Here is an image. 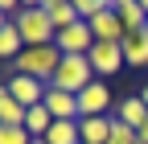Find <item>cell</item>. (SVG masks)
Instances as JSON below:
<instances>
[{"label": "cell", "instance_id": "6da1fadb", "mask_svg": "<svg viewBox=\"0 0 148 144\" xmlns=\"http://www.w3.org/2000/svg\"><path fill=\"white\" fill-rule=\"evenodd\" d=\"M16 33H21V41H25V49H33V45H53V37H58V29L49 25V12H45V0L41 4H25L21 12H16Z\"/></svg>", "mask_w": 148, "mask_h": 144}, {"label": "cell", "instance_id": "7a4b0ae2", "mask_svg": "<svg viewBox=\"0 0 148 144\" xmlns=\"http://www.w3.org/2000/svg\"><path fill=\"white\" fill-rule=\"evenodd\" d=\"M12 66H16V74H29V78H37V82L49 86L53 74H58V66H62V49H58V45H33V49H25Z\"/></svg>", "mask_w": 148, "mask_h": 144}, {"label": "cell", "instance_id": "3957f363", "mask_svg": "<svg viewBox=\"0 0 148 144\" xmlns=\"http://www.w3.org/2000/svg\"><path fill=\"white\" fill-rule=\"evenodd\" d=\"M90 82H95V70H90V58H86V53H62V66H58V74H53L49 86L70 91V95H82Z\"/></svg>", "mask_w": 148, "mask_h": 144}, {"label": "cell", "instance_id": "277c9868", "mask_svg": "<svg viewBox=\"0 0 148 144\" xmlns=\"http://www.w3.org/2000/svg\"><path fill=\"white\" fill-rule=\"evenodd\" d=\"M86 58H90V70H95V78H103V82L127 66V62H123V45H111V41H95Z\"/></svg>", "mask_w": 148, "mask_h": 144}, {"label": "cell", "instance_id": "5b68a950", "mask_svg": "<svg viewBox=\"0 0 148 144\" xmlns=\"http://www.w3.org/2000/svg\"><path fill=\"white\" fill-rule=\"evenodd\" d=\"M53 45H58L62 53H90V45H95V33H90L86 21H74L70 29H58Z\"/></svg>", "mask_w": 148, "mask_h": 144}, {"label": "cell", "instance_id": "8992f818", "mask_svg": "<svg viewBox=\"0 0 148 144\" xmlns=\"http://www.w3.org/2000/svg\"><path fill=\"white\" fill-rule=\"evenodd\" d=\"M86 25H90V33H95V41H111V45H119V41L127 37V29H123V21H119L115 4H107L95 21H86Z\"/></svg>", "mask_w": 148, "mask_h": 144}, {"label": "cell", "instance_id": "52a82bcc", "mask_svg": "<svg viewBox=\"0 0 148 144\" xmlns=\"http://www.w3.org/2000/svg\"><path fill=\"white\" fill-rule=\"evenodd\" d=\"M107 107H111V91H107L103 78H95V82L78 95V115H82V119H90V115H107Z\"/></svg>", "mask_w": 148, "mask_h": 144}, {"label": "cell", "instance_id": "ba28073f", "mask_svg": "<svg viewBox=\"0 0 148 144\" xmlns=\"http://www.w3.org/2000/svg\"><path fill=\"white\" fill-rule=\"evenodd\" d=\"M41 107H45L53 119H82V115H78V95L58 91V86H45V99H41Z\"/></svg>", "mask_w": 148, "mask_h": 144}, {"label": "cell", "instance_id": "9c48e42d", "mask_svg": "<svg viewBox=\"0 0 148 144\" xmlns=\"http://www.w3.org/2000/svg\"><path fill=\"white\" fill-rule=\"evenodd\" d=\"M8 95L21 103V107H41L45 82H37V78H29V74H12V78H8Z\"/></svg>", "mask_w": 148, "mask_h": 144}, {"label": "cell", "instance_id": "30bf717a", "mask_svg": "<svg viewBox=\"0 0 148 144\" xmlns=\"http://www.w3.org/2000/svg\"><path fill=\"white\" fill-rule=\"evenodd\" d=\"M111 128H115V119H111V115L78 119V136H82V144H111Z\"/></svg>", "mask_w": 148, "mask_h": 144}, {"label": "cell", "instance_id": "8fae6325", "mask_svg": "<svg viewBox=\"0 0 148 144\" xmlns=\"http://www.w3.org/2000/svg\"><path fill=\"white\" fill-rule=\"evenodd\" d=\"M115 12H119V21H123V29H127V33H144V29H148L144 0H119V4H115Z\"/></svg>", "mask_w": 148, "mask_h": 144}, {"label": "cell", "instance_id": "7c38bea8", "mask_svg": "<svg viewBox=\"0 0 148 144\" xmlns=\"http://www.w3.org/2000/svg\"><path fill=\"white\" fill-rule=\"evenodd\" d=\"M115 119L140 132V128H144V119H148V107H144V99H140V95H127V99L115 107Z\"/></svg>", "mask_w": 148, "mask_h": 144}, {"label": "cell", "instance_id": "4fadbf2b", "mask_svg": "<svg viewBox=\"0 0 148 144\" xmlns=\"http://www.w3.org/2000/svg\"><path fill=\"white\" fill-rule=\"evenodd\" d=\"M119 45H123V62L127 66H148V29L144 33H127Z\"/></svg>", "mask_w": 148, "mask_h": 144}, {"label": "cell", "instance_id": "5bb4252c", "mask_svg": "<svg viewBox=\"0 0 148 144\" xmlns=\"http://www.w3.org/2000/svg\"><path fill=\"white\" fill-rule=\"evenodd\" d=\"M25 111L12 95H8V82H0V123H12V128H25Z\"/></svg>", "mask_w": 148, "mask_h": 144}, {"label": "cell", "instance_id": "9a60e30c", "mask_svg": "<svg viewBox=\"0 0 148 144\" xmlns=\"http://www.w3.org/2000/svg\"><path fill=\"white\" fill-rule=\"evenodd\" d=\"M45 144H82L78 119H53V128L45 132Z\"/></svg>", "mask_w": 148, "mask_h": 144}, {"label": "cell", "instance_id": "2e32d148", "mask_svg": "<svg viewBox=\"0 0 148 144\" xmlns=\"http://www.w3.org/2000/svg\"><path fill=\"white\" fill-rule=\"evenodd\" d=\"M21 53H25V41H21V33H16V25L8 21L4 29H0V58H4V62H16Z\"/></svg>", "mask_w": 148, "mask_h": 144}, {"label": "cell", "instance_id": "e0dca14e", "mask_svg": "<svg viewBox=\"0 0 148 144\" xmlns=\"http://www.w3.org/2000/svg\"><path fill=\"white\" fill-rule=\"evenodd\" d=\"M45 12H49V25L53 29H70L74 21H78V12H74L70 0H45Z\"/></svg>", "mask_w": 148, "mask_h": 144}, {"label": "cell", "instance_id": "ac0fdd59", "mask_svg": "<svg viewBox=\"0 0 148 144\" xmlns=\"http://www.w3.org/2000/svg\"><path fill=\"white\" fill-rule=\"evenodd\" d=\"M49 128H53V115L45 111V107H29V111H25V132H29L33 140H45Z\"/></svg>", "mask_w": 148, "mask_h": 144}, {"label": "cell", "instance_id": "d6986e66", "mask_svg": "<svg viewBox=\"0 0 148 144\" xmlns=\"http://www.w3.org/2000/svg\"><path fill=\"white\" fill-rule=\"evenodd\" d=\"M0 144H33V136L25 128H12V123H0Z\"/></svg>", "mask_w": 148, "mask_h": 144}, {"label": "cell", "instance_id": "ffe728a7", "mask_svg": "<svg viewBox=\"0 0 148 144\" xmlns=\"http://www.w3.org/2000/svg\"><path fill=\"white\" fill-rule=\"evenodd\" d=\"M136 144H148V119H144V128L136 132Z\"/></svg>", "mask_w": 148, "mask_h": 144}, {"label": "cell", "instance_id": "44dd1931", "mask_svg": "<svg viewBox=\"0 0 148 144\" xmlns=\"http://www.w3.org/2000/svg\"><path fill=\"white\" fill-rule=\"evenodd\" d=\"M140 99H144V107H148V86H140Z\"/></svg>", "mask_w": 148, "mask_h": 144}, {"label": "cell", "instance_id": "7402d4cb", "mask_svg": "<svg viewBox=\"0 0 148 144\" xmlns=\"http://www.w3.org/2000/svg\"><path fill=\"white\" fill-rule=\"evenodd\" d=\"M4 25H8V16H4V12H0V29H4Z\"/></svg>", "mask_w": 148, "mask_h": 144}, {"label": "cell", "instance_id": "603a6c76", "mask_svg": "<svg viewBox=\"0 0 148 144\" xmlns=\"http://www.w3.org/2000/svg\"><path fill=\"white\" fill-rule=\"evenodd\" d=\"M33 144H45V140H33Z\"/></svg>", "mask_w": 148, "mask_h": 144}]
</instances>
